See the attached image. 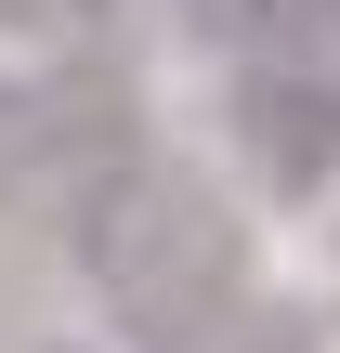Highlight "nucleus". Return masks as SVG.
I'll return each instance as SVG.
<instances>
[{"label": "nucleus", "mask_w": 340, "mask_h": 353, "mask_svg": "<svg viewBox=\"0 0 340 353\" xmlns=\"http://www.w3.org/2000/svg\"><path fill=\"white\" fill-rule=\"evenodd\" d=\"M223 144L262 196H328L340 183V65L328 52H249L223 92Z\"/></svg>", "instance_id": "obj_2"}, {"label": "nucleus", "mask_w": 340, "mask_h": 353, "mask_svg": "<svg viewBox=\"0 0 340 353\" xmlns=\"http://www.w3.org/2000/svg\"><path fill=\"white\" fill-rule=\"evenodd\" d=\"M66 210H79V275L105 288V314L131 327V341L183 353L210 341L223 314H236V288H249V223L183 170V157H92L79 183H66Z\"/></svg>", "instance_id": "obj_1"}, {"label": "nucleus", "mask_w": 340, "mask_h": 353, "mask_svg": "<svg viewBox=\"0 0 340 353\" xmlns=\"http://www.w3.org/2000/svg\"><path fill=\"white\" fill-rule=\"evenodd\" d=\"M210 26H236L249 52H328L340 65V0H210Z\"/></svg>", "instance_id": "obj_4"}, {"label": "nucleus", "mask_w": 340, "mask_h": 353, "mask_svg": "<svg viewBox=\"0 0 340 353\" xmlns=\"http://www.w3.org/2000/svg\"><path fill=\"white\" fill-rule=\"evenodd\" d=\"M105 0H0V26H39V39H79Z\"/></svg>", "instance_id": "obj_5"}, {"label": "nucleus", "mask_w": 340, "mask_h": 353, "mask_svg": "<svg viewBox=\"0 0 340 353\" xmlns=\"http://www.w3.org/2000/svg\"><path fill=\"white\" fill-rule=\"evenodd\" d=\"M92 157H118V131H105L79 92L0 79V196H26V183H79Z\"/></svg>", "instance_id": "obj_3"}, {"label": "nucleus", "mask_w": 340, "mask_h": 353, "mask_svg": "<svg viewBox=\"0 0 340 353\" xmlns=\"http://www.w3.org/2000/svg\"><path fill=\"white\" fill-rule=\"evenodd\" d=\"M39 353H79V341H39Z\"/></svg>", "instance_id": "obj_6"}]
</instances>
